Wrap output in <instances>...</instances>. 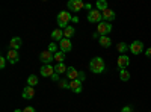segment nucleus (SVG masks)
Listing matches in <instances>:
<instances>
[{
	"mask_svg": "<svg viewBox=\"0 0 151 112\" xmlns=\"http://www.w3.org/2000/svg\"><path fill=\"white\" fill-rule=\"evenodd\" d=\"M89 70H91L92 73H95V74H101V73H104V70H106V64H104L103 58H100V56L92 58L91 62H89Z\"/></svg>",
	"mask_w": 151,
	"mask_h": 112,
	"instance_id": "1",
	"label": "nucleus"
},
{
	"mask_svg": "<svg viewBox=\"0 0 151 112\" xmlns=\"http://www.w3.org/2000/svg\"><path fill=\"white\" fill-rule=\"evenodd\" d=\"M73 20L71 14L68 11H60L58 14V26L59 29H65L67 26H70V21Z\"/></svg>",
	"mask_w": 151,
	"mask_h": 112,
	"instance_id": "2",
	"label": "nucleus"
},
{
	"mask_svg": "<svg viewBox=\"0 0 151 112\" xmlns=\"http://www.w3.org/2000/svg\"><path fill=\"white\" fill-rule=\"evenodd\" d=\"M97 32L100 33V36H106L112 32V24L107 21H101L97 24Z\"/></svg>",
	"mask_w": 151,
	"mask_h": 112,
	"instance_id": "3",
	"label": "nucleus"
},
{
	"mask_svg": "<svg viewBox=\"0 0 151 112\" xmlns=\"http://www.w3.org/2000/svg\"><path fill=\"white\" fill-rule=\"evenodd\" d=\"M88 21L91 23H101L103 21V12H100L98 9H92L88 12Z\"/></svg>",
	"mask_w": 151,
	"mask_h": 112,
	"instance_id": "4",
	"label": "nucleus"
},
{
	"mask_svg": "<svg viewBox=\"0 0 151 112\" xmlns=\"http://www.w3.org/2000/svg\"><path fill=\"white\" fill-rule=\"evenodd\" d=\"M6 59H8L9 64H17V62L20 61V53H18V50L9 48L8 53H6Z\"/></svg>",
	"mask_w": 151,
	"mask_h": 112,
	"instance_id": "5",
	"label": "nucleus"
},
{
	"mask_svg": "<svg viewBox=\"0 0 151 112\" xmlns=\"http://www.w3.org/2000/svg\"><path fill=\"white\" fill-rule=\"evenodd\" d=\"M68 8L73 12H79V11H82L85 8V3L82 2V0H70V2H68Z\"/></svg>",
	"mask_w": 151,
	"mask_h": 112,
	"instance_id": "6",
	"label": "nucleus"
},
{
	"mask_svg": "<svg viewBox=\"0 0 151 112\" xmlns=\"http://www.w3.org/2000/svg\"><path fill=\"white\" fill-rule=\"evenodd\" d=\"M142 50H144V44H142V41L136 40V41H133V43L130 44V52H132L133 55H141Z\"/></svg>",
	"mask_w": 151,
	"mask_h": 112,
	"instance_id": "7",
	"label": "nucleus"
},
{
	"mask_svg": "<svg viewBox=\"0 0 151 112\" xmlns=\"http://www.w3.org/2000/svg\"><path fill=\"white\" fill-rule=\"evenodd\" d=\"M40 59H41V62H42L44 65H48L52 61H55V55L52 52H48V50H44V52H41Z\"/></svg>",
	"mask_w": 151,
	"mask_h": 112,
	"instance_id": "8",
	"label": "nucleus"
},
{
	"mask_svg": "<svg viewBox=\"0 0 151 112\" xmlns=\"http://www.w3.org/2000/svg\"><path fill=\"white\" fill-rule=\"evenodd\" d=\"M40 73H41V76H44V77H52L55 74V67H52L50 64L48 65H42Z\"/></svg>",
	"mask_w": 151,
	"mask_h": 112,
	"instance_id": "9",
	"label": "nucleus"
},
{
	"mask_svg": "<svg viewBox=\"0 0 151 112\" xmlns=\"http://www.w3.org/2000/svg\"><path fill=\"white\" fill-rule=\"evenodd\" d=\"M59 48H60V52H64V53H67V52H71V48H73V44H71V40H67V38H64L60 43H59Z\"/></svg>",
	"mask_w": 151,
	"mask_h": 112,
	"instance_id": "10",
	"label": "nucleus"
},
{
	"mask_svg": "<svg viewBox=\"0 0 151 112\" xmlns=\"http://www.w3.org/2000/svg\"><path fill=\"white\" fill-rule=\"evenodd\" d=\"M129 64H130V58H129V56H125V55L118 56V67H119V70L127 68V67H129Z\"/></svg>",
	"mask_w": 151,
	"mask_h": 112,
	"instance_id": "11",
	"label": "nucleus"
},
{
	"mask_svg": "<svg viewBox=\"0 0 151 112\" xmlns=\"http://www.w3.org/2000/svg\"><path fill=\"white\" fill-rule=\"evenodd\" d=\"M70 90L73 91V92H76V94H79V92H82V82L77 79V80H71L70 82Z\"/></svg>",
	"mask_w": 151,
	"mask_h": 112,
	"instance_id": "12",
	"label": "nucleus"
},
{
	"mask_svg": "<svg viewBox=\"0 0 151 112\" xmlns=\"http://www.w3.org/2000/svg\"><path fill=\"white\" fill-rule=\"evenodd\" d=\"M21 46H23V41H21L20 36H14V38L9 41V47L14 48V50H18V48H21Z\"/></svg>",
	"mask_w": 151,
	"mask_h": 112,
	"instance_id": "13",
	"label": "nucleus"
},
{
	"mask_svg": "<svg viewBox=\"0 0 151 112\" xmlns=\"http://www.w3.org/2000/svg\"><path fill=\"white\" fill-rule=\"evenodd\" d=\"M115 12H113L112 9H106V11H103V21H107V23H110V21H113L115 20Z\"/></svg>",
	"mask_w": 151,
	"mask_h": 112,
	"instance_id": "14",
	"label": "nucleus"
},
{
	"mask_svg": "<svg viewBox=\"0 0 151 112\" xmlns=\"http://www.w3.org/2000/svg\"><path fill=\"white\" fill-rule=\"evenodd\" d=\"M67 77L70 79V82H71V80H77V79H79V71L76 70L74 67H68V70H67Z\"/></svg>",
	"mask_w": 151,
	"mask_h": 112,
	"instance_id": "15",
	"label": "nucleus"
},
{
	"mask_svg": "<svg viewBox=\"0 0 151 112\" xmlns=\"http://www.w3.org/2000/svg\"><path fill=\"white\" fill-rule=\"evenodd\" d=\"M23 97L26 98V100H30V98L35 97V90H33V86H26V88L23 90Z\"/></svg>",
	"mask_w": 151,
	"mask_h": 112,
	"instance_id": "16",
	"label": "nucleus"
},
{
	"mask_svg": "<svg viewBox=\"0 0 151 112\" xmlns=\"http://www.w3.org/2000/svg\"><path fill=\"white\" fill-rule=\"evenodd\" d=\"M52 40L60 43L62 40H64V29H55V30L52 32Z\"/></svg>",
	"mask_w": 151,
	"mask_h": 112,
	"instance_id": "17",
	"label": "nucleus"
},
{
	"mask_svg": "<svg viewBox=\"0 0 151 112\" xmlns=\"http://www.w3.org/2000/svg\"><path fill=\"white\" fill-rule=\"evenodd\" d=\"M76 33V29L73 27V26H67L65 29H64V38H67V40H71V36Z\"/></svg>",
	"mask_w": 151,
	"mask_h": 112,
	"instance_id": "18",
	"label": "nucleus"
},
{
	"mask_svg": "<svg viewBox=\"0 0 151 112\" xmlns=\"http://www.w3.org/2000/svg\"><path fill=\"white\" fill-rule=\"evenodd\" d=\"M119 79H121L122 82H127V80L130 79V71H129L127 68L119 70Z\"/></svg>",
	"mask_w": 151,
	"mask_h": 112,
	"instance_id": "19",
	"label": "nucleus"
},
{
	"mask_svg": "<svg viewBox=\"0 0 151 112\" xmlns=\"http://www.w3.org/2000/svg\"><path fill=\"white\" fill-rule=\"evenodd\" d=\"M67 70H68V67L64 64V62H60V64H56V67H55V73H58V74H62V73H65V74H67Z\"/></svg>",
	"mask_w": 151,
	"mask_h": 112,
	"instance_id": "20",
	"label": "nucleus"
},
{
	"mask_svg": "<svg viewBox=\"0 0 151 112\" xmlns=\"http://www.w3.org/2000/svg\"><path fill=\"white\" fill-rule=\"evenodd\" d=\"M100 46H103V47H110V44H112V40L109 38V36L106 35V36H100Z\"/></svg>",
	"mask_w": 151,
	"mask_h": 112,
	"instance_id": "21",
	"label": "nucleus"
},
{
	"mask_svg": "<svg viewBox=\"0 0 151 112\" xmlns=\"http://www.w3.org/2000/svg\"><path fill=\"white\" fill-rule=\"evenodd\" d=\"M116 48H118V52H119V53H125L127 50H130V46H129V44H125V43H118Z\"/></svg>",
	"mask_w": 151,
	"mask_h": 112,
	"instance_id": "22",
	"label": "nucleus"
},
{
	"mask_svg": "<svg viewBox=\"0 0 151 112\" xmlns=\"http://www.w3.org/2000/svg\"><path fill=\"white\" fill-rule=\"evenodd\" d=\"M55 61L58 62V64L64 62V61H65V53H64V52H60V50L56 52V53H55Z\"/></svg>",
	"mask_w": 151,
	"mask_h": 112,
	"instance_id": "23",
	"label": "nucleus"
},
{
	"mask_svg": "<svg viewBox=\"0 0 151 112\" xmlns=\"http://www.w3.org/2000/svg\"><path fill=\"white\" fill-rule=\"evenodd\" d=\"M97 9H98L100 12L106 11V9H107V2H106V0H98V2H97Z\"/></svg>",
	"mask_w": 151,
	"mask_h": 112,
	"instance_id": "24",
	"label": "nucleus"
},
{
	"mask_svg": "<svg viewBox=\"0 0 151 112\" xmlns=\"http://www.w3.org/2000/svg\"><path fill=\"white\" fill-rule=\"evenodd\" d=\"M27 85L29 86H33V88H35V85H38V77L35 76V74H32V76L27 77Z\"/></svg>",
	"mask_w": 151,
	"mask_h": 112,
	"instance_id": "25",
	"label": "nucleus"
},
{
	"mask_svg": "<svg viewBox=\"0 0 151 112\" xmlns=\"http://www.w3.org/2000/svg\"><path fill=\"white\" fill-rule=\"evenodd\" d=\"M59 88H62V90H70V82H68L67 79L59 80Z\"/></svg>",
	"mask_w": 151,
	"mask_h": 112,
	"instance_id": "26",
	"label": "nucleus"
},
{
	"mask_svg": "<svg viewBox=\"0 0 151 112\" xmlns=\"http://www.w3.org/2000/svg\"><path fill=\"white\" fill-rule=\"evenodd\" d=\"M47 50H48V52H52V53L55 55L56 52H59V50H58V44H56V43H50V44H48V48H47Z\"/></svg>",
	"mask_w": 151,
	"mask_h": 112,
	"instance_id": "27",
	"label": "nucleus"
},
{
	"mask_svg": "<svg viewBox=\"0 0 151 112\" xmlns=\"http://www.w3.org/2000/svg\"><path fill=\"white\" fill-rule=\"evenodd\" d=\"M6 64H8V59H6V58H0V68L3 70V68L6 67Z\"/></svg>",
	"mask_w": 151,
	"mask_h": 112,
	"instance_id": "28",
	"label": "nucleus"
},
{
	"mask_svg": "<svg viewBox=\"0 0 151 112\" xmlns=\"http://www.w3.org/2000/svg\"><path fill=\"white\" fill-rule=\"evenodd\" d=\"M50 79H52L53 82H58V83H59V80H60V77H59V74H58V73H55V74H53V76L50 77Z\"/></svg>",
	"mask_w": 151,
	"mask_h": 112,
	"instance_id": "29",
	"label": "nucleus"
},
{
	"mask_svg": "<svg viewBox=\"0 0 151 112\" xmlns=\"http://www.w3.org/2000/svg\"><path fill=\"white\" fill-rule=\"evenodd\" d=\"M85 79H86V76H85V73H83V71H79V80H80V82H83Z\"/></svg>",
	"mask_w": 151,
	"mask_h": 112,
	"instance_id": "30",
	"label": "nucleus"
},
{
	"mask_svg": "<svg viewBox=\"0 0 151 112\" xmlns=\"http://www.w3.org/2000/svg\"><path fill=\"white\" fill-rule=\"evenodd\" d=\"M132 111H133V108H132V106H124L121 112H132Z\"/></svg>",
	"mask_w": 151,
	"mask_h": 112,
	"instance_id": "31",
	"label": "nucleus"
},
{
	"mask_svg": "<svg viewBox=\"0 0 151 112\" xmlns=\"http://www.w3.org/2000/svg\"><path fill=\"white\" fill-rule=\"evenodd\" d=\"M23 112H35V109H33L32 106H27V108H24V109H23Z\"/></svg>",
	"mask_w": 151,
	"mask_h": 112,
	"instance_id": "32",
	"label": "nucleus"
},
{
	"mask_svg": "<svg viewBox=\"0 0 151 112\" xmlns=\"http://www.w3.org/2000/svg\"><path fill=\"white\" fill-rule=\"evenodd\" d=\"M85 9H88V11H92V5H91V3H85Z\"/></svg>",
	"mask_w": 151,
	"mask_h": 112,
	"instance_id": "33",
	"label": "nucleus"
},
{
	"mask_svg": "<svg viewBox=\"0 0 151 112\" xmlns=\"http://www.w3.org/2000/svg\"><path fill=\"white\" fill-rule=\"evenodd\" d=\"M145 55H147L148 58H151V47H150V48H147V50H145Z\"/></svg>",
	"mask_w": 151,
	"mask_h": 112,
	"instance_id": "34",
	"label": "nucleus"
},
{
	"mask_svg": "<svg viewBox=\"0 0 151 112\" xmlns=\"http://www.w3.org/2000/svg\"><path fill=\"white\" fill-rule=\"evenodd\" d=\"M92 36H94V38H98V40H100V33H98V32H94Z\"/></svg>",
	"mask_w": 151,
	"mask_h": 112,
	"instance_id": "35",
	"label": "nucleus"
},
{
	"mask_svg": "<svg viewBox=\"0 0 151 112\" xmlns=\"http://www.w3.org/2000/svg\"><path fill=\"white\" fill-rule=\"evenodd\" d=\"M71 21H73V23H77V21H79V17H73Z\"/></svg>",
	"mask_w": 151,
	"mask_h": 112,
	"instance_id": "36",
	"label": "nucleus"
},
{
	"mask_svg": "<svg viewBox=\"0 0 151 112\" xmlns=\"http://www.w3.org/2000/svg\"><path fill=\"white\" fill-rule=\"evenodd\" d=\"M14 112H23V111H20V109H17V111H14Z\"/></svg>",
	"mask_w": 151,
	"mask_h": 112,
	"instance_id": "37",
	"label": "nucleus"
}]
</instances>
